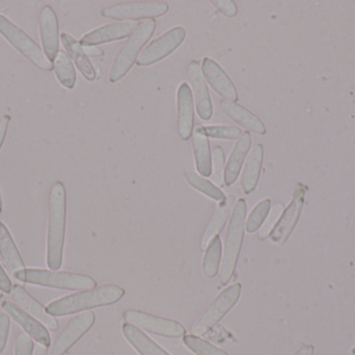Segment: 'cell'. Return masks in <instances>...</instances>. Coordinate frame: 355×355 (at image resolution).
I'll use <instances>...</instances> for the list:
<instances>
[{"label": "cell", "mask_w": 355, "mask_h": 355, "mask_svg": "<svg viewBox=\"0 0 355 355\" xmlns=\"http://www.w3.org/2000/svg\"><path fill=\"white\" fill-rule=\"evenodd\" d=\"M124 295L125 290L120 286L107 283L54 300L46 308V312L54 317L69 316L81 311L112 306L120 302Z\"/></svg>", "instance_id": "obj_1"}, {"label": "cell", "mask_w": 355, "mask_h": 355, "mask_svg": "<svg viewBox=\"0 0 355 355\" xmlns=\"http://www.w3.org/2000/svg\"><path fill=\"white\" fill-rule=\"evenodd\" d=\"M67 192L64 183H54L50 195L47 231V266L58 271L62 264L66 235Z\"/></svg>", "instance_id": "obj_2"}, {"label": "cell", "mask_w": 355, "mask_h": 355, "mask_svg": "<svg viewBox=\"0 0 355 355\" xmlns=\"http://www.w3.org/2000/svg\"><path fill=\"white\" fill-rule=\"evenodd\" d=\"M246 214H248V204L243 198H240L236 202L229 225H227V233H225V250H223V262L219 271V281L221 286H227L235 272L242 244H243Z\"/></svg>", "instance_id": "obj_3"}, {"label": "cell", "mask_w": 355, "mask_h": 355, "mask_svg": "<svg viewBox=\"0 0 355 355\" xmlns=\"http://www.w3.org/2000/svg\"><path fill=\"white\" fill-rule=\"evenodd\" d=\"M15 279L22 283L40 287L62 290H91L97 287V281L87 275L45 269H25L15 274Z\"/></svg>", "instance_id": "obj_4"}, {"label": "cell", "mask_w": 355, "mask_h": 355, "mask_svg": "<svg viewBox=\"0 0 355 355\" xmlns=\"http://www.w3.org/2000/svg\"><path fill=\"white\" fill-rule=\"evenodd\" d=\"M155 28L156 22L154 19L144 21L137 27V31L121 46L110 68L108 76L110 83L121 81L129 72L139 58L141 48L151 39Z\"/></svg>", "instance_id": "obj_5"}, {"label": "cell", "mask_w": 355, "mask_h": 355, "mask_svg": "<svg viewBox=\"0 0 355 355\" xmlns=\"http://www.w3.org/2000/svg\"><path fill=\"white\" fill-rule=\"evenodd\" d=\"M0 33L29 62L43 71L53 70V63L44 53L39 45L14 22L0 14Z\"/></svg>", "instance_id": "obj_6"}, {"label": "cell", "mask_w": 355, "mask_h": 355, "mask_svg": "<svg viewBox=\"0 0 355 355\" xmlns=\"http://www.w3.org/2000/svg\"><path fill=\"white\" fill-rule=\"evenodd\" d=\"M242 286L240 283L230 286L223 290L198 317L191 327L194 336H204L219 322L239 300Z\"/></svg>", "instance_id": "obj_7"}, {"label": "cell", "mask_w": 355, "mask_h": 355, "mask_svg": "<svg viewBox=\"0 0 355 355\" xmlns=\"http://www.w3.org/2000/svg\"><path fill=\"white\" fill-rule=\"evenodd\" d=\"M168 4L159 0L149 1L125 2L108 6L102 10L101 15L105 18L121 21H137L139 19H154L164 16L168 12Z\"/></svg>", "instance_id": "obj_8"}, {"label": "cell", "mask_w": 355, "mask_h": 355, "mask_svg": "<svg viewBox=\"0 0 355 355\" xmlns=\"http://www.w3.org/2000/svg\"><path fill=\"white\" fill-rule=\"evenodd\" d=\"M185 37L186 31L183 26L173 27L145 47L137 58V66H151L164 60L183 43Z\"/></svg>", "instance_id": "obj_9"}, {"label": "cell", "mask_w": 355, "mask_h": 355, "mask_svg": "<svg viewBox=\"0 0 355 355\" xmlns=\"http://www.w3.org/2000/svg\"><path fill=\"white\" fill-rule=\"evenodd\" d=\"M125 321L129 324L145 329L154 335L166 338H181L186 333L181 323L164 317L148 314L141 311L127 310L123 314Z\"/></svg>", "instance_id": "obj_10"}, {"label": "cell", "mask_w": 355, "mask_h": 355, "mask_svg": "<svg viewBox=\"0 0 355 355\" xmlns=\"http://www.w3.org/2000/svg\"><path fill=\"white\" fill-rule=\"evenodd\" d=\"M96 321L95 313L85 312L77 315L69 321L68 324L55 338L53 343L50 345L48 355H64L81 339L89 329L93 327Z\"/></svg>", "instance_id": "obj_11"}, {"label": "cell", "mask_w": 355, "mask_h": 355, "mask_svg": "<svg viewBox=\"0 0 355 355\" xmlns=\"http://www.w3.org/2000/svg\"><path fill=\"white\" fill-rule=\"evenodd\" d=\"M306 188L304 185H300L295 190L288 208L284 210L279 218V222L275 225L273 231H271L270 238L275 244L283 245L289 239L294 229L297 225L302 215V208H304V194H306Z\"/></svg>", "instance_id": "obj_12"}, {"label": "cell", "mask_w": 355, "mask_h": 355, "mask_svg": "<svg viewBox=\"0 0 355 355\" xmlns=\"http://www.w3.org/2000/svg\"><path fill=\"white\" fill-rule=\"evenodd\" d=\"M139 26V22L137 21H121V22L110 23V24L98 27L91 33L83 35L81 38L80 44L85 47V46H97L100 44L119 41V40L130 37Z\"/></svg>", "instance_id": "obj_13"}, {"label": "cell", "mask_w": 355, "mask_h": 355, "mask_svg": "<svg viewBox=\"0 0 355 355\" xmlns=\"http://www.w3.org/2000/svg\"><path fill=\"white\" fill-rule=\"evenodd\" d=\"M202 72L217 95L227 101L237 102L238 92L229 75L214 60L210 58H202Z\"/></svg>", "instance_id": "obj_14"}, {"label": "cell", "mask_w": 355, "mask_h": 355, "mask_svg": "<svg viewBox=\"0 0 355 355\" xmlns=\"http://www.w3.org/2000/svg\"><path fill=\"white\" fill-rule=\"evenodd\" d=\"M188 79L193 91L198 116L202 120H210L213 116V102L207 87L206 79L202 75V68L196 60H192L188 66Z\"/></svg>", "instance_id": "obj_15"}, {"label": "cell", "mask_w": 355, "mask_h": 355, "mask_svg": "<svg viewBox=\"0 0 355 355\" xmlns=\"http://www.w3.org/2000/svg\"><path fill=\"white\" fill-rule=\"evenodd\" d=\"M39 25L44 51L52 62L60 51V27L58 17L51 6H44L40 14Z\"/></svg>", "instance_id": "obj_16"}, {"label": "cell", "mask_w": 355, "mask_h": 355, "mask_svg": "<svg viewBox=\"0 0 355 355\" xmlns=\"http://www.w3.org/2000/svg\"><path fill=\"white\" fill-rule=\"evenodd\" d=\"M2 308L6 311V314L18 323L28 336H31L33 340L45 346L49 347L51 345V337L48 333L47 329L37 319L33 318V316L27 314L22 308H19L16 304L10 302H2Z\"/></svg>", "instance_id": "obj_17"}, {"label": "cell", "mask_w": 355, "mask_h": 355, "mask_svg": "<svg viewBox=\"0 0 355 355\" xmlns=\"http://www.w3.org/2000/svg\"><path fill=\"white\" fill-rule=\"evenodd\" d=\"M193 122V96L189 85L183 83L177 92V125L180 137L185 141L191 137Z\"/></svg>", "instance_id": "obj_18"}, {"label": "cell", "mask_w": 355, "mask_h": 355, "mask_svg": "<svg viewBox=\"0 0 355 355\" xmlns=\"http://www.w3.org/2000/svg\"><path fill=\"white\" fill-rule=\"evenodd\" d=\"M12 299L18 304L22 310L31 314V316L35 317L37 321L45 325L50 331H58V322L51 315L46 312V308L35 300L24 288L21 286H12V292H10Z\"/></svg>", "instance_id": "obj_19"}, {"label": "cell", "mask_w": 355, "mask_h": 355, "mask_svg": "<svg viewBox=\"0 0 355 355\" xmlns=\"http://www.w3.org/2000/svg\"><path fill=\"white\" fill-rule=\"evenodd\" d=\"M252 141L250 131H244L234 145L225 169V183L227 187L237 181L243 166L244 160L248 156Z\"/></svg>", "instance_id": "obj_20"}, {"label": "cell", "mask_w": 355, "mask_h": 355, "mask_svg": "<svg viewBox=\"0 0 355 355\" xmlns=\"http://www.w3.org/2000/svg\"><path fill=\"white\" fill-rule=\"evenodd\" d=\"M192 149L196 170L202 176H211L212 173V156H211L210 143L205 133L204 126L196 124L192 131Z\"/></svg>", "instance_id": "obj_21"}, {"label": "cell", "mask_w": 355, "mask_h": 355, "mask_svg": "<svg viewBox=\"0 0 355 355\" xmlns=\"http://www.w3.org/2000/svg\"><path fill=\"white\" fill-rule=\"evenodd\" d=\"M220 108L229 118H231L234 122L239 124L243 129H248V131L258 133V135H265L266 129L263 124L261 119H259L256 115L240 106L237 102L227 101V100H221Z\"/></svg>", "instance_id": "obj_22"}, {"label": "cell", "mask_w": 355, "mask_h": 355, "mask_svg": "<svg viewBox=\"0 0 355 355\" xmlns=\"http://www.w3.org/2000/svg\"><path fill=\"white\" fill-rule=\"evenodd\" d=\"M0 256L4 266L12 277L16 273L25 270L24 262L19 254L14 239L10 236L8 227L0 221Z\"/></svg>", "instance_id": "obj_23"}, {"label": "cell", "mask_w": 355, "mask_h": 355, "mask_svg": "<svg viewBox=\"0 0 355 355\" xmlns=\"http://www.w3.org/2000/svg\"><path fill=\"white\" fill-rule=\"evenodd\" d=\"M263 156H264V149L262 144L254 145L248 154L243 171H242L241 183H240L244 194H250L256 189L261 169H262Z\"/></svg>", "instance_id": "obj_24"}, {"label": "cell", "mask_w": 355, "mask_h": 355, "mask_svg": "<svg viewBox=\"0 0 355 355\" xmlns=\"http://www.w3.org/2000/svg\"><path fill=\"white\" fill-rule=\"evenodd\" d=\"M60 40H62V45L66 48L69 56L74 60L75 65L80 71L81 74L87 81H95L97 72H96L95 67L93 66L91 60H89V56L85 53L80 42L77 41L75 38L66 33H62L60 35Z\"/></svg>", "instance_id": "obj_25"}, {"label": "cell", "mask_w": 355, "mask_h": 355, "mask_svg": "<svg viewBox=\"0 0 355 355\" xmlns=\"http://www.w3.org/2000/svg\"><path fill=\"white\" fill-rule=\"evenodd\" d=\"M235 204L236 198L234 195H227L225 199L220 202L202 236V244H200L202 249H206L213 238L218 236V233L223 231Z\"/></svg>", "instance_id": "obj_26"}, {"label": "cell", "mask_w": 355, "mask_h": 355, "mask_svg": "<svg viewBox=\"0 0 355 355\" xmlns=\"http://www.w3.org/2000/svg\"><path fill=\"white\" fill-rule=\"evenodd\" d=\"M123 333L141 355H171L135 325L129 323L123 324Z\"/></svg>", "instance_id": "obj_27"}, {"label": "cell", "mask_w": 355, "mask_h": 355, "mask_svg": "<svg viewBox=\"0 0 355 355\" xmlns=\"http://www.w3.org/2000/svg\"><path fill=\"white\" fill-rule=\"evenodd\" d=\"M53 69L56 79L67 89H73L76 83V71L68 53L60 50L53 60Z\"/></svg>", "instance_id": "obj_28"}, {"label": "cell", "mask_w": 355, "mask_h": 355, "mask_svg": "<svg viewBox=\"0 0 355 355\" xmlns=\"http://www.w3.org/2000/svg\"><path fill=\"white\" fill-rule=\"evenodd\" d=\"M223 254V244L219 236L213 238L209 243L202 261V273L208 279H213L218 272Z\"/></svg>", "instance_id": "obj_29"}, {"label": "cell", "mask_w": 355, "mask_h": 355, "mask_svg": "<svg viewBox=\"0 0 355 355\" xmlns=\"http://www.w3.org/2000/svg\"><path fill=\"white\" fill-rule=\"evenodd\" d=\"M186 181L188 185H191L194 189L200 191V193L205 194L208 197L212 198L215 201L223 202L227 196L223 194V192L219 189L218 187L211 183V181H207L204 177L200 175L196 174V173L186 172L184 174Z\"/></svg>", "instance_id": "obj_30"}, {"label": "cell", "mask_w": 355, "mask_h": 355, "mask_svg": "<svg viewBox=\"0 0 355 355\" xmlns=\"http://www.w3.org/2000/svg\"><path fill=\"white\" fill-rule=\"evenodd\" d=\"M270 206V199L263 200L254 206V210L248 216V221H246L245 229L248 233H256L262 226L263 223L265 222L267 216L269 215Z\"/></svg>", "instance_id": "obj_31"}, {"label": "cell", "mask_w": 355, "mask_h": 355, "mask_svg": "<svg viewBox=\"0 0 355 355\" xmlns=\"http://www.w3.org/2000/svg\"><path fill=\"white\" fill-rule=\"evenodd\" d=\"M183 342L196 355H229L216 346L200 339L198 336H184Z\"/></svg>", "instance_id": "obj_32"}, {"label": "cell", "mask_w": 355, "mask_h": 355, "mask_svg": "<svg viewBox=\"0 0 355 355\" xmlns=\"http://www.w3.org/2000/svg\"><path fill=\"white\" fill-rule=\"evenodd\" d=\"M225 152L220 146H215L212 156V173L211 179L215 185L221 187L225 181Z\"/></svg>", "instance_id": "obj_33"}, {"label": "cell", "mask_w": 355, "mask_h": 355, "mask_svg": "<svg viewBox=\"0 0 355 355\" xmlns=\"http://www.w3.org/2000/svg\"><path fill=\"white\" fill-rule=\"evenodd\" d=\"M207 137L213 139L236 140L241 135V129L230 125H214V126L204 127Z\"/></svg>", "instance_id": "obj_34"}, {"label": "cell", "mask_w": 355, "mask_h": 355, "mask_svg": "<svg viewBox=\"0 0 355 355\" xmlns=\"http://www.w3.org/2000/svg\"><path fill=\"white\" fill-rule=\"evenodd\" d=\"M284 212V206L282 204H277L273 206L271 212L269 213L268 218L265 220L264 224L261 227L260 233H259V239L264 241L270 236L271 231L275 229L277 223L279 222L282 214Z\"/></svg>", "instance_id": "obj_35"}, {"label": "cell", "mask_w": 355, "mask_h": 355, "mask_svg": "<svg viewBox=\"0 0 355 355\" xmlns=\"http://www.w3.org/2000/svg\"><path fill=\"white\" fill-rule=\"evenodd\" d=\"M33 342L26 333L19 335L15 346V355H33Z\"/></svg>", "instance_id": "obj_36"}, {"label": "cell", "mask_w": 355, "mask_h": 355, "mask_svg": "<svg viewBox=\"0 0 355 355\" xmlns=\"http://www.w3.org/2000/svg\"><path fill=\"white\" fill-rule=\"evenodd\" d=\"M211 3H212L223 16L232 18V17H235L236 15H237V6H236L235 2L232 1V0H212Z\"/></svg>", "instance_id": "obj_37"}, {"label": "cell", "mask_w": 355, "mask_h": 355, "mask_svg": "<svg viewBox=\"0 0 355 355\" xmlns=\"http://www.w3.org/2000/svg\"><path fill=\"white\" fill-rule=\"evenodd\" d=\"M10 317L6 313H0V354L3 352L8 343L10 333Z\"/></svg>", "instance_id": "obj_38"}, {"label": "cell", "mask_w": 355, "mask_h": 355, "mask_svg": "<svg viewBox=\"0 0 355 355\" xmlns=\"http://www.w3.org/2000/svg\"><path fill=\"white\" fill-rule=\"evenodd\" d=\"M12 289V281H10V277L8 276L6 271H4V269L2 268L1 265H0V290H1L3 293L10 294Z\"/></svg>", "instance_id": "obj_39"}, {"label": "cell", "mask_w": 355, "mask_h": 355, "mask_svg": "<svg viewBox=\"0 0 355 355\" xmlns=\"http://www.w3.org/2000/svg\"><path fill=\"white\" fill-rule=\"evenodd\" d=\"M10 121V117L8 116V115H6V116H3L1 119H0V149H1L4 139H6Z\"/></svg>", "instance_id": "obj_40"}, {"label": "cell", "mask_w": 355, "mask_h": 355, "mask_svg": "<svg viewBox=\"0 0 355 355\" xmlns=\"http://www.w3.org/2000/svg\"><path fill=\"white\" fill-rule=\"evenodd\" d=\"M87 56H93V58H100L104 56V51L101 48L96 47V46H85L83 47Z\"/></svg>", "instance_id": "obj_41"}, {"label": "cell", "mask_w": 355, "mask_h": 355, "mask_svg": "<svg viewBox=\"0 0 355 355\" xmlns=\"http://www.w3.org/2000/svg\"><path fill=\"white\" fill-rule=\"evenodd\" d=\"M314 346L306 345L297 350L293 355H313L314 354Z\"/></svg>", "instance_id": "obj_42"}, {"label": "cell", "mask_w": 355, "mask_h": 355, "mask_svg": "<svg viewBox=\"0 0 355 355\" xmlns=\"http://www.w3.org/2000/svg\"><path fill=\"white\" fill-rule=\"evenodd\" d=\"M33 355H48L45 346L41 345V344L35 346V354H33Z\"/></svg>", "instance_id": "obj_43"}, {"label": "cell", "mask_w": 355, "mask_h": 355, "mask_svg": "<svg viewBox=\"0 0 355 355\" xmlns=\"http://www.w3.org/2000/svg\"><path fill=\"white\" fill-rule=\"evenodd\" d=\"M2 210V202H1V198H0V213H1Z\"/></svg>", "instance_id": "obj_44"}, {"label": "cell", "mask_w": 355, "mask_h": 355, "mask_svg": "<svg viewBox=\"0 0 355 355\" xmlns=\"http://www.w3.org/2000/svg\"><path fill=\"white\" fill-rule=\"evenodd\" d=\"M352 354H354L355 355V348H354V349H352Z\"/></svg>", "instance_id": "obj_45"}]
</instances>
